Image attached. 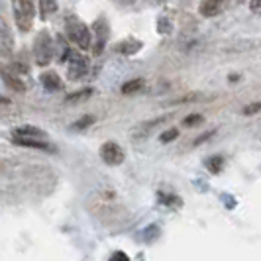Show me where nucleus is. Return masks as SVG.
<instances>
[{
    "label": "nucleus",
    "mask_w": 261,
    "mask_h": 261,
    "mask_svg": "<svg viewBox=\"0 0 261 261\" xmlns=\"http://www.w3.org/2000/svg\"><path fill=\"white\" fill-rule=\"evenodd\" d=\"M65 30H67V38L71 39L79 49H89L92 45V34L89 26L77 18V16H67L65 18Z\"/></svg>",
    "instance_id": "obj_1"
},
{
    "label": "nucleus",
    "mask_w": 261,
    "mask_h": 261,
    "mask_svg": "<svg viewBox=\"0 0 261 261\" xmlns=\"http://www.w3.org/2000/svg\"><path fill=\"white\" fill-rule=\"evenodd\" d=\"M12 10L18 30L22 34L30 32L36 18V0H12Z\"/></svg>",
    "instance_id": "obj_2"
},
{
    "label": "nucleus",
    "mask_w": 261,
    "mask_h": 261,
    "mask_svg": "<svg viewBox=\"0 0 261 261\" xmlns=\"http://www.w3.org/2000/svg\"><path fill=\"white\" fill-rule=\"evenodd\" d=\"M34 57H36V63L41 67L49 65L53 59V39L51 36L43 30L39 32L36 43H34Z\"/></svg>",
    "instance_id": "obj_3"
},
{
    "label": "nucleus",
    "mask_w": 261,
    "mask_h": 261,
    "mask_svg": "<svg viewBox=\"0 0 261 261\" xmlns=\"http://www.w3.org/2000/svg\"><path fill=\"white\" fill-rule=\"evenodd\" d=\"M67 61H69V79L71 81H79V79H83L89 73V59L85 55L71 49Z\"/></svg>",
    "instance_id": "obj_4"
},
{
    "label": "nucleus",
    "mask_w": 261,
    "mask_h": 261,
    "mask_svg": "<svg viewBox=\"0 0 261 261\" xmlns=\"http://www.w3.org/2000/svg\"><path fill=\"white\" fill-rule=\"evenodd\" d=\"M100 157L106 165H120L124 161V151L122 147L116 144V142H106L102 147H100Z\"/></svg>",
    "instance_id": "obj_5"
},
{
    "label": "nucleus",
    "mask_w": 261,
    "mask_h": 261,
    "mask_svg": "<svg viewBox=\"0 0 261 261\" xmlns=\"http://www.w3.org/2000/svg\"><path fill=\"white\" fill-rule=\"evenodd\" d=\"M12 142L16 145H22V147H34V149H41V151H47L53 153L55 147L47 142H43V138H26V136H14Z\"/></svg>",
    "instance_id": "obj_6"
},
{
    "label": "nucleus",
    "mask_w": 261,
    "mask_h": 261,
    "mask_svg": "<svg viewBox=\"0 0 261 261\" xmlns=\"http://www.w3.org/2000/svg\"><path fill=\"white\" fill-rule=\"evenodd\" d=\"M94 34H96V38H94V55H100V53L105 51L106 41H108V36H110L105 20H98L94 24Z\"/></svg>",
    "instance_id": "obj_7"
},
{
    "label": "nucleus",
    "mask_w": 261,
    "mask_h": 261,
    "mask_svg": "<svg viewBox=\"0 0 261 261\" xmlns=\"http://www.w3.org/2000/svg\"><path fill=\"white\" fill-rule=\"evenodd\" d=\"M0 77H2L4 85H6L8 89H12V91H18V92L26 91V85H24V81L20 79V75H18V73H14L12 69H2V71H0Z\"/></svg>",
    "instance_id": "obj_8"
},
{
    "label": "nucleus",
    "mask_w": 261,
    "mask_h": 261,
    "mask_svg": "<svg viewBox=\"0 0 261 261\" xmlns=\"http://www.w3.org/2000/svg\"><path fill=\"white\" fill-rule=\"evenodd\" d=\"M163 120H165V118H155V120H149V122H144V124L136 126V128L132 130V138H134V140H142V138H147L151 132L155 130L157 126H161V124H163Z\"/></svg>",
    "instance_id": "obj_9"
},
{
    "label": "nucleus",
    "mask_w": 261,
    "mask_h": 261,
    "mask_svg": "<svg viewBox=\"0 0 261 261\" xmlns=\"http://www.w3.org/2000/svg\"><path fill=\"white\" fill-rule=\"evenodd\" d=\"M224 0H202L200 2V14L204 18H212V16H218L222 12Z\"/></svg>",
    "instance_id": "obj_10"
},
{
    "label": "nucleus",
    "mask_w": 261,
    "mask_h": 261,
    "mask_svg": "<svg viewBox=\"0 0 261 261\" xmlns=\"http://www.w3.org/2000/svg\"><path fill=\"white\" fill-rule=\"evenodd\" d=\"M41 85L47 92H55L59 89H63V83H61V79L57 77V73H43L41 75Z\"/></svg>",
    "instance_id": "obj_11"
},
{
    "label": "nucleus",
    "mask_w": 261,
    "mask_h": 261,
    "mask_svg": "<svg viewBox=\"0 0 261 261\" xmlns=\"http://www.w3.org/2000/svg\"><path fill=\"white\" fill-rule=\"evenodd\" d=\"M12 47H14L12 34L8 32L6 26H0V53H2V55H10Z\"/></svg>",
    "instance_id": "obj_12"
},
{
    "label": "nucleus",
    "mask_w": 261,
    "mask_h": 261,
    "mask_svg": "<svg viewBox=\"0 0 261 261\" xmlns=\"http://www.w3.org/2000/svg\"><path fill=\"white\" fill-rule=\"evenodd\" d=\"M140 49H142V41H138V39H126V41L116 45V51L122 53V55H134Z\"/></svg>",
    "instance_id": "obj_13"
},
{
    "label": "nucleus",
    "mask_w": 261,
    "mask_h": 261,
    "mask_svg": "<svg viewBox=\"0 0 261 261\" xmlns=\"http://www.w3.org/2000/svg\"><path fill=\"white\" fill-rule=\"evenodd\" d=\"M55 12H57V0H39V16H41V20H47Z\"/></svg>",
    "instance_id": "obj_14"
},
{
    "label": "nucleus",
    "mask_w": 261,
    "mask_h": 261,
    "mask_svg": "<svg viewBox=\"0 0 261 261\" xmlns=\"http://www.w3.org/2000/svg\"><path fill=\"white\" fill-rule=\"evenodd\" d=\"M14 136H26V138H43L45 132L36 128V126H20L14 130Z\"/></svg>",
    "instance_id": "obj_15"
},
{
    "label": "nucleus",
    "mask_w": 261,
    "mask_h": 261,
    "mask_svg": "<svg viewBox=\"0 0 261 261\" xmlns=\"http://www.w3.org/2000/svg\"><path fill=\"white\" fill-rule=\"evenodd\" d=\"M204 167H206L210 173H220L224 167V157L212 155V157H208V159H204Z\"/></svg>",
    "instance_id": "obj_16"
},
{
    "label": "nucleus",
    "mask_w": 261,
    "mask_h": 261,
    "mask_svg": "<svg viewBox=\"0 0 261 261\" xmlns=\"http://www.w3.org/2000/svg\"><path fill=\"white\" fill-rule=\"evenodd\" d=\"M92 94V89H83V91H77V92H73V94H67V98H65V102L69 105V102H81V100H87L89 96Z\"/></svg>",
    "instance_id": "obj_17"
},
{
    "label": "nucleus",
    "mask_w": 261,
    "mask_h": 261,
    "mask_svg": "<svg viewBox=\"0 0 261 261\" xmlns=\"http://www.w3.org/2000/svg\"><path fill=\"white\" fill-rule=\"evenodd\" d=\"M142 87H144V81L142 79H134V81H128V83L122 85V92L124 94H132V92L142 91Z\"/></svg>",
    "instance_id": "obj_18"
},
{
    "label": "nucleus",
    "mask_w": 261,
    "mask_h": 261,
    "mask_svg": "<svg viewBox=\"0 0 261 261\" xmlns=\"http://www.w3.org/2000/svg\"><path fill=\"white\" fill-rule=\"evenodd\" d=\"M92 124H94V118H92V116H83L79 122H75L71 128H73V130H87V128H89V126H92Z\"/></svg>",
    "instance_id": "obj_19"
},
{
    "label": "nucleus",
    "mask_w": 261,
    "mask_h": 261,
    "mask_svg": "<svg viewBox=\"0 0 261 261\" xmlns=\"http://www.w3.org/2000/svg\"><path fill=\"white\" fill-rule=\"evenodd\" d=\"M159 234H161V232H159V226H155V224H153V226H147L144 232V240L145 242H153V240L159 238Z\"/></svg>",
    "instance_id": "obj_20"
},
{
    "label": "nucleus",
    "mask_w": 261,
    "mask_h": 261,
    "mask_svg": "<svg viewBox=\"0 0 261 261\" xmlns=\"http://www.w3.org/2000/svg\"><path fill=\"white\" fill-rule=\"evenodd\" d=\"M198 124H202V116H200V114H191V116H187L183 120L185 128H195Z\"/></svg>",
    "instance_id": "obj_21"
},
{
    "label": "nucleus",
    "mask_w": 261,
    "mask_h": 261,
    "mask_svg": "<svg viewBox=\"0 0 261 261\" xmlns=\"http://www.w3.org/2000/svg\"><path fill=\"white\" fill-rule=\"evenodd\" d=\"M177 136H179V130H177V128H171V130L163 132V134H161V138H159V140H161V142H163V144H167V142H173V140H175V138H177Z\"/></svg>",
    "instance_id": "obj_22"
},
{
    "label": "nucleus",
    "mask_w": 261,
    "mask_h": 261,
    "mask_svg": "<svg viewBox=\"0 0 261 261\" xmlns=\"http://www.w3.org/2000/svg\"><path fill=\"white\" fill-rule=\"evenodd\" d=\"M157 24H159V28H157V32H159V34H169L171 32V22L167 20V18H159V22H157Z\"/></svg>",
    "instance_id": "obj_23"
},
{
    "label": "nucleus",
    "mask_w": 261,
    "mask_h": 261,
    "mask_svg": "<svg viewBox=\"0 0 261 261\" xmlns=\"http://www.w3.org/2000/svg\"><path fill=\"white\" fill-rule=\"evenodd\" d=\"M259 110H261V102H251V105L246 106V108H244L242 112H244L246 116H251V114H257Z\"/></svg>",
    "instance_id": "obj_24"
},
{
    "label": "nucleus",
    "mask_w": 261,
    "mask_h": 261,
    "mask_svg": "<svg viewBox=\"0 0 261 261\" xmlns=\"http://www.w3.org/2000/svg\"><path fill=\"white\" fill-rule=\"evenodd\" d=\"M249 8H251L253 12H261V0H251V2H249Z\"/></svg>",
    "instance_id": "obj_25"
},
{
    "label": "nucleus",
    "mask_w": 261,
    "mask_h": 261,
    "mask_svg": "<svg viewBox=\"0 0 261 261\" xmlns=\"http://www.w3.org/2000/svg\"><path fill=\"white\" fill-rule=\"evenodd\" d=\"M210 136H214L212 132H208V134H204L202 138H198V140H195V145H200L202 142H206V140H210Z\"/></svg>",
    "instance_id": "obj_26"
},
{
    "label": "nucleus",
    "mask_w": 261,
    "mask_h": 261,
    "mask_svg": "<svg viewBox=\"0 0 261 261\" xmlns=\"http://www.w3.org/2000/svg\"><path fill=\"white\" fill-rule=\"evenodd\" d=\"M112 259H128V255L122 251H116V253H112Z\"/></svg>",
    "instance_id": "obj_27"
}]
</instances>
